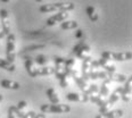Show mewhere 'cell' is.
Masks as SVG:
<instances>
[{
    "label": "cell",
    "mask_w": 132,
    "mask_h": 118,
    "mask_svg": "<svg viewBox=\"0 0 132 118\" xmlns=\"http://www.w3.org/2000/svg\"><path fill=\"white\" fill-rule=\"evenodd\" d=\"M25 68L26 72L31 77H37V76H45V75H51L55 73L54 67H34V62L31 58H27L25 60Z\"/></svg>",
    "instance_id": "6da1fadb"
},
{
    "label": "cell",
    "mask_w": 132,
    "mask_h": 118,
    "mask_svg": "<svg viewBox=\"0 0 132 118\" xmlns=\"http://www.w3.org/2000/svg\"><path fill=\"white\" fill-rule=\"evenodd\" d=\"M75 8L73 2H54V4L41 5L39 7L40 13H53V12H71Z\"/></svg>",
    "instance_id": "7a4b0ae2"
},
{
    "label": "cell",
    "mask_w": 132,
    "mask_h": 118,
    "mask_svg": "<svg viewBox=\"0 0 132 118\" xmlns=\"http://www.w3.org/2000/svg\"><path fill=\"white\" fill-rule=\"evenodd\" d=\"M41 111L43 114H67L71 111V107L68 105H62V103H56V105H42L41 106Z\"/></svg>",
    "instance_id": "3957f363"
},
{
    "label": "cell",
    "mask_w": 132,
    "mask_h": 118,
    "mask_svg": "<svg viewBox=\"0 0 132 118\" xmlns=\"http://www.w3.org/2000/svg\"><path fill=\"white\" fill-rule=\"evenodd\" d=\"M101 57L107 60H117V61H124V60H131L132 53L130 51L125 52H112V51H104Z\"/></svg>",
    "instance_id": "277c9868"
},
{
    "label": "cell",
    "mask_w": 132,
    "mask_h": 118,
    "mask_svg": "<svg viewBox=\"0 0 132 118\" xmlns=\"http://www.w3.org/2000/svg\"><path fill=\"white\" fill-rule=\"evenodd\" d=\"M6 56H7V61L14 64L16 57V51H15V35L13 33H9L7 35V46H6Z\"/></svg>",
    "instance_id": "5b68a950"
},
{
    "label": "cell",
    "mask_w": 132,
    "mask_h": 118,
    "mask_svg": "<svg viewBox=\"0 0 132 118\" xmlns=\"http://www.w3.org/2000/svg\"><path fill=\"white\" fill-rule=\"evenodd\" d=\"M90 50H91L90 46H88L83 40H81L78 44L73 47V53H75V56L81 59H84L87 56H89Z\"/></svg>",
    "instance_id": "8992f818"
},
{
    "label": "cell",
    "mask_w": 132,
    "mask_h": 118,
    "mask_svg": "<svg viewBox=\"0 0 132 118\" xmlns=\"http://www.w3.org/2000/svg\"><path fill=\"white\" fill-rule=\"evenodd\" d=\"M65 61H66V59L62 58V57H55L54 58V62H55V66H56L54 74L56 75V77L58 79L64 77V76H67L65 74Z\"/></svg>",
    "instance_id": "52a82bcc"
},
{
    "label": "cell",
    "mask_w": 132,
    "mask_h": 118,
    "mask_svg": "<svg viewBox=\"0 0 132 118\" xmlns=\"http://www.w3.org/2000/svg\"><path fill=\"white\" fill-rule=\"evenodd\" d=\"M0 25H1L2 32L5 35H8L10 33V20H9V15L6 9H1L0 10Z\"/></svg>",
    "instance_id": "ba28073f"
},
{
    "label": "cell",
    "mask_w": 132,
    "mask_h": 118,
    "mask_svg": "<svg viewBox=\"0 0 132 118\" xmlns=\"http://www.w3.org/2000/svg\"><path fill=\"white\" fill-rule=\"evenodd\" d=\"M68 15H70L68 12H59L58 14L53 15L51 17H49L48 20H47V25L48 26H54L55 24H57V23H62V22L67 20Z\"/></svg>",
    "instance_id": "9c48e42d"
},
{
    "label": "cell",
    "mask_w": 132,
    "mask_h": 118,
    "mask_svg": "<svg viewBox=\"0 0 132 118\" xmlns=\"http://www.w3.org/2000/svg\"><path fill=\"white\" fill-rule=\"evenodd\" d=\"M131 83H132V76H129V78L125 79L124 86H122V91H121L120 98L124 102H129L130 101V94H131Z\"/></svg>",
    "instance_id": "30bf717a"
},
{
    "label": "cell",
    "mask_w": 132,
    "mask_h": 118,
    "mask_svg": "<svg viewBox=\"0 0 132 118\" xmlns=\"http://www.w3.org/2000/svg\"><path fill=\"white\" fill-rule=\"evenodd\" d=\"M91 61H92V57L87 56L86 58L83 59V62H82V68H81L82 76L81 77L86 82L89 81V73H90V65H91Z\"/></svg>",
    "instance_id": "8fae6325"
},
{
    "label": "cell",
    "mask_w": 132,
    "mask_h": 118,
    "mask_svg": "<svg viewBox=\"0 0 132 118\" xmlns=\"http://www.w3.org/2000/svg\"><path fill=\"white\" fill-rule=\"evenodd\" d=\"M70 76H72V77H73V79L75 81V83H76V85L79 86V89L81 90L82 92H83L84 90H87V86H88L87 85V82L84 81L82 77H80V76L78 75V72H76L74 68L72 69V72L70 73Z\"/></svg>",
    "instance_id": "7c38bea8"
},
{
    "label": "cell",
    "mask_w": 132,
    "mask_h": 118,
    "mask_svg": "<svg viewBox=\"0 0 132 118\" xmlns=\"http://www.w3.org/2000/svg\"><path fill=\"white\" fill-rule=\"evenodd\" d=\"M109 85H111V81L108 78L104 79L103 83H101V86H100V90H99V97L106 99L107 97L109 95Z\"/></svg>",
    "instance_id": "4fadbf2b"
},
{
    "label": "cell",
    "mask_w": 132,
    "mask_h": 118,
    "mask_svg": "<svg viewBox=\"0 0 132 118\" xmlns=\"http://www.w3.org/2000/svg\"><path fill=\"white\" fill-rule=\"evenodd\" d=\"M0 86L4 87V89H10V90H18L21 87L20 83L12 79H1L0 81Z\"/></svg>",
    "instance_id": "5bb4252c"
},
{
    "label": "cell",
    "mask_w": 132,
    "mask_h": 118,
    "mask_svg": "<svg viewBox=\"0 0 132 118\" xmlns=\"http://www.w3.org/2000/svg\"><path fill=\"white\" fill-rule=\"evenodd\" d=\"M109 60H107L103 57H100V59L98 60V64L100 67H103L105 69V72H108V73H114L115 72V66L114 65H111L109 64Z\"/></svg>",
    "instance_id": "9a60e30c"
},
{
    "label": "cell",
    "mask_w": 132,
    "mask_h": 118,
    "mask_svg": "<svg viewBox=\"0 0 132 118\" xmlns=\"http://www.w3.org/2000/svg\"><path fill=\"white\" fill-rule=\"evenodd\" d=\"M108 77V72H105V70H93V72L89 73V79H106Z\"/></svg>",
    "instance_id": "2e32d148"
},
{
    "label": "cell",
    "mask_w": 132,
    "mask_h": 118,
    "mask_svg": "<svg viewBox=\"0 0 132 118\" xmlns=\"http://www.w3.org/2000/svg\"><path fill=\"white\" fill-rule=\"evenodd\" d=\"M46 94H47V97H48L49 101H50V102L53 103V105H56V103H59V98H58V95H57L56 91H55V90L53 89V87H50V89H48V90H47Z\"/></svg>",
    "instance_id": "e0dca14e"
},
{
    "label": "cell",
    "mask_w": 132,
    "mask_h": 118,
    "mask_svg": "<svg viewBox=\"0 0 132 118\" xmlns=\"http://www.w3.org/2000/svg\"><path fill=\"white\" fill-rule=\"evenodd\" d=\"M100 116H101V118H121L123 116V110H121V109L109 110L108 112H106V114H104V115H100Z\"/></svg>",
    "instance_id": "ac0fdd59"
},
{
    "label": "cell",
    "mask_w": 132,
    "mask_h": 118,
    "mask_svg": "<svg viewBox=\"0 0 132 118\" xmlns=\"http://www.w3.org/2000/svg\"><path fill=\"white\" fill-rule=\"evenodd\" d=\"M121 91H122V86H119L116 90H115L114 92L112 93L111 95H109V98L107 99V101H108L109 103L113 106L115 102H117L119 101V99H120V95H121Z\"/></svg>",
    "instance_id": "d6986e66"
},
{
    "label": "cell",
    "mask_w": 132,
    "mask_h": 118,
    "mask_svg": "<svg viewBox=\"0 0 132 118\" xmlns=\"http://www.w3.org/2000/svg\"><path fill=\"white\" fill-rule=\"evenodd\" d=\"M109 81H115V82H125V79L128 78L125 75H123V74H116V73H108V77Z\"/></svg>",
    "instance_id": "ffe728a7"
},
{
    "label": "cell",
    "mask_w": 132,
    "mask_h": 118,
    "mask_svg": "<svg viewBox=\"0 0 132 118\" xmlns=\"http://www.w3.org/2000/svg\"><path fill=\"white\" fill-rule=\"evenodd\" d=\"M78 26H79V24L75 21H64L60 24V29L62 30H74Z\"/></svg>",
    "instance_id": "44dd1931"
},
{
    "label": "cell",
    "mask_w": 132,
    "mask_h": 118,
    "mask_svg": "<svg viewBox=\"0 0 132 118\" xmlns=\"http://www.w3.org/2000/svg\"><path fill=\"white\" fill-rule=\"evenodd\" d=\"M86 12H87L88 17L90 18V21H92V22H97V21H98V17H99V16H98L97 12H96V8H95V7L88 6L87 9H86Z\"/></svg>",
    "instance_id": "7402d4cb"
},
{
    "label": "cell",
    "mask_w": 132,
    "mask_h": 118,
    "mask_svg": "<svg viewBox=\"0 0 132 118\" xmlns=\"http://www.w3.org/2000/svg\"><path fill=\"white\" fill-rule=\"evenodd\" d=\"M89 101H91V102H93L95 105H97L98 107H101L104 106L105 103L107 102V99H104L101 97H99V95H90L89 97Z\"/></svg>",
    "instance_id": "603a6c76"
},
{
    "label": "cell",
    "mask_w": 132,
    "mask_h": 118,
    "mask_svg": "<svg viewBox=\"0 0 132 118\" xmlns=\"http://www.w3.org/2000/svg\"><path fill=\"white\" fill-rule=\"evenodd\" d=\"M0 68H4V69L8 70V72H14V70H15V65L7 61L6 59L0 58Z\"/></svg>",
    "instance_id": "cb8c5ba5"
},
{
    "label": "cell",
    "mask_w": 132,
    "mask_h": 118,
    "mask_svg": "<svg viewBox=\"0 0 132 118\" xmlns=\"http://www.w3.org/2000/svg\"><path fill=\"white\" fill-rule=\"evenodd\" d=\"M74 64H75V59H73V58L66 59V61H65V74L67 76H70V73L72 72V69L74 68Z\"/></svg>",
    "instance_id": "d4e9b609"
},
{
    "label": "cell",
    "mask_w": 132,
    "mask_h": 118,
    "mask_svg": "<svg viewBox=\"0 0 132 118\" xmlns=\"http://www.w3.org/2000/svg\"><path fill=\"white\" fill-rule=\"evenodd\" d=\"M66 98H67V100H70V101H75V102H83L82 95L79 94V93H74V92L67 93Z\"/></svg>",
    "instance_id": "484cf974"
},
{
    "label": "cell",
    "mask_w": 132,
    "mask_h": 118,
    "mask_svg": "<svg viewBox=\"0 0 132 118\" xmlns=\"http://www.w3.org/2000/svg\"><path fill=\"white\" fill-rule=\"evenodd\" d=\"M48 60L49 59L47 56H45V55H39V56H37V58H35V62L40 66H43L48 62Z\"/></svg>",
    "instance_id": "4316f807"
},
{
    "label": "cell",
    "mask_w": 132,
    "mask_h": 118,
    "mask_svg": "<svg viewBox=\"0 0 132 118\" xmlns=\"http://www.w3.org/2000/svg\"><path fill=\"white\" fill-rule=\"evenodd\" d=\"M111 108H112V105L108 102V101H107V102H106L104 106L99 107V114H100V115L106 114V112H108L109 110H111Z\"/></svg>",
    "instance_id": "83f0119b"
},
{
    "label": "cell",
    "mask_w": 132,
    "mask_h": 118,
    "mask_svg": "<svg viewBox=\"0 0 132 118\" xmlns=\"http://www.w3.org/2000/svg\"><path fill=\"white\" fill-rule=\"evenodd\" d=\"M9 108L13 110V112L16 115V117H17V118H22V117H23L24 111L23 110H20V109H18L16 106H12V107H9Z\"/></svg>",
    "instance_id": "f1b7e54d"
},
{
    "label": "cell",
    "mask_w": 132,
    "mask_h": 118,
    "mask_svg": "<svg viewBox=\"0 0 132 118\" xmlns=\"http://www.w3.org/2000/svg\"><path fill=\"white\" fill-rule=\"evenodd\" d=\"M26 106H27V102H26V101H20V102L17 103V106H16V107H17L20 110H24V109L26 108Z\"/></svg>",
    "instance_id": "f546056e"
},
{
    "label": "cell",
    "mask_w": 132,
    "mask_h": 118,
    "mask_svg": "<svg viewBox=\"0 0 132 118\" xmlns=\"http://www.w3.org/2000/svg\"><path fill=\"white\" fill-rule=\"evenodd\" d=\"M34 116H35L34 111H29V112H24V115H23L22 118H33Z\"/></svg>",
    "instance_id": "4dcf8cb0"
},
{
    "label": "cell",
    "mask_w": 132,
    "mask_h": 118,
    "mask_svg": "<svg viewBox=\"0 0 132 118\" xmlns=\"http://www.w3.org/2000/svg\"><path fill=\"white\" fill-rule=\"evenodd\" d=\"M45 44H38V46H32V47H29L26 48V50H34V49H43L45 48Z\"/></svg>",
    "instance_id": "1f68e13d"
},
{
    "label": "cell",
    "mask_w": 132,
    "mask_h": 118,
    "mask_svg": "<svg viewBox=\"0 0 132 118\" xmlns=\"http://www.w3.org/2000/svg\"><path fill=\"white\" fill-rule=\"evenodd\" d=\"M82 37H83V31H82V30H78L75 33V38L76 39H81Z\"/></svg>",
    "instance_id": "d6a6232c"
},
{
    "label": "cell",
    "mask_w": 132,
    "mask_h": 118,
    "mask_svg": "<svg viewBox=\"0 0 132 118\" xmlns=\"http://www.w3.org/2000/svg\"><path fill=\"white\" fill-rule=\"evenodd\" d=\"M8 118H17V117H16V115L14 114L13 110L10 108L8 109Z\"/></svg>",
    "instance_id": "836d02e7"
},
{
    "label": "cell",
    "mask_w": 132,
    "mask_h": 118,
    "mask_svg": "<svg viewBox=\"0 0 132 118\" xmlns=\"http://www.w3.org/2000/svg\"><path fill=\"white\" fill-rule=\"evenodd\" d=\"M33 118H46V114L41 112V114H35V116Z\"/></svg>",
    "instance_id": "e575fe53"
},
{
    "label": "cell",
    "mask_w": 132,
    "mask_h": 118,
    "mask_svg": "<svg viewBox=\"0 0 132 118\" xmlns=\"http://www.w3.org/2000/svg\"><path fill=\"white\" fill-rule=\"evenodd\" d=\"M5 37L4 32H2V29H1V25H0V39H2V38Z\"/></svg>",
    "instance_id": "d590c367"
},
{
    "label": "cell",
    "mask_w": 132,
    "mask_h": 118,
    "mask_svg": "<svg viewBox=\"0 0 132 118\" xmlns=\"http://www.w3.org/2000/svg\"><path fill=\"white\" fill-rule=\"evenodd\" d=\"M34 1H37V2H42L43 0H34Z\"/></svg>",
    "instance_id": "8d00e7d4"
},
{
    "label": "cell",
    "mask_w": 132,
    "mask_h": 118,
    "mask_svg": "<svg viewBox=\"0 0 132 118\" xmlns=\"http://www.w3.org/2000/svg\"><path fill=\"white\" fill-rule=\"evenodd\" d=\"M2 2H8V1H10V0H1Z\"/></svg>",
    "instance_id": "74e56055"
},
{
    "label": "cell",
    "mask_w": 132,
    "mask_h": 118,
    "mask_svg": "<svg viewBox=\"0 0 132 118\" xmlns=\"http://www.w3.org/2000/svg\"><path fill=\"white\" fill-rule=\"evenodd\" d=\"M1 101H2V95L0 94V102H1Z\"/></svg>",
    "instance_id": "f35d334b"
}]
</instances>
